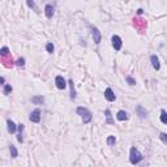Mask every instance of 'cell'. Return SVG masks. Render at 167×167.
I'll return each mask as SVG.
<instances>
[{"instance_id":"1","label":"cell","mask_w":167,"mask_h":167,"mask_svg":"<svg viewBox=\"0 0 167 167\" xmlns=\"http://www.w3.org/2000/svg\"><path fill=\"white\" fill-rule=\"evenodd\" d=\"M142 161V154L140 153L136 147H130L129 151V162L132 164H137Z\"/></svg>"},{"instance_id":"2","label":"cell","mask_w":167,"mask_h":167,"mask_svg":"<svg viewBox=\"0 0 167 167\" xmlns=\"http://www.w3.org/2000/svg\"><path fill=\"white\" fill-rule=\"evenodd\" d=\"M76 112L82 118L84 124H88V123L91 122V114H90V111H89L86 107H77Z\"/></svg>"},{"instance_id":"3","label":"cell","mask_w":167,"mask_h":167,"mask_svg":"<svg viewBox=\"0 0 167 167\" xmlns=\"http://www.w3.org/2000/svg\"><path fill=\"white\" fill-rule=\"evenodd\" d=\"M133 26L139 30V33H144V30L146 29L147 24H146V20H144V18H137L135 17L133 18Z\"/></svg>"},{"instance_id":"4","label":"cell","mask_w":167,"mask_h":167,"mask_svg":"<svg viewBox=\"0 0 167 167\" xmlns=\"http://www.w3.org/2000/svg\"><path fill=\"white\" fill-rule=\"evenodd\" d=\"M29 119H30V122H33V123H39L41 122V110L39 108H35L34 111H31Z\"/></svg>"},{"instance_id":"5","label":"cell","mask_w":167,"mask_h":167,"mask_svg":"<svg viewBox=\"0 0 167 167\" xmlns=\"http://www.w3.org/2000/svg\"><path fill=\"white\" fill-rule=\"evenodd\" d=\"M111 41H112V47L115 48L116 51H119L120 48H122V46H123L122 38H120L119 35H112V38H111Z\"/></svg>"},{"instance_id":"6","label":"cell","mask_w":167,"mask_h":167,"mask_svg":"<svg viewBox=\"0 0 167 167\" xmlns=\"http://www.w3.org/2000/svg\"><path fill=\"white\" fill-rule=\"evenodd\" d=\"M1 63H3V65L5 67V68H11L12 65L14 64L13 59H12L11 54L9 55H4V56H1Z\"/></svg>"},{"instance_id":"7","label":"cell","mask_w":167,"mask_h":167,"mask_svg":"<svg viewBox=\"0 0 167 167\" xmlns=\"http://www.w3.org/2000/svg\"><path fill=\"white\" fill-rule=\"evenodd\" d=\"M55 84H56V88L60 89V90H64L67 88V84H65V80L63 78L62 76H56L55 78Z\"/></svg>"},{"instance_id":"8","label":"cell","mask_w":167,"mask_h":167,"mask_svg":"<svg viewBox=\"0 0 167 167\" xmlns=\"http://www.w3.org/2000/svg\"><path fill=\"white\" fill-rule=\"evenodd\" d=\"M105 97H106V99H107L108 102H114V101L116 99V95L114 94V91L111 90L110 88H107L105 90Z\"/></svg>"},{"instance_id":"9","label":"cell","mask_w":167,"mask_h":167,"mask_svg":"<svg viewBox=\"0 0 167 167\" xmlns=\"http://www.w3.org/2000/svg\"><path fill=\"white\" fill-rule=\"evenodd\" d=\"M91 34H93V39L94 42L98 45V43H101V33H99V30L97 28H93L91 29Z\"/></svg>"},{"instance_id":"10","label":"cell","mask_w":167,"mask_h":167,"mask_svg":"<svg viewBox=\"0 0 167 167\" xmlns=\"http://www.w3.org/2000/svg\"><path fill=\"white\" fill-rule=\"evenodd\" d=\"M150 62H151L153 68L156 69V71H159V68H161V64H159V60H158V57H157V55H151V57H150Z\"/></svg>"},{"instance_id":"11","label":"cell","mask_w":167,"mask_h":167,"mask_svg":"<svg viewBox=\"0 0 167 167\" xmlns=\"http://www.w3.org/2000/svg\"><path fill=\"white\" fill-rule=\"evenodd\" d=\"M136 111H137V114H139V116L141 118V119H145V118L147 116V111L145 110V108L142 107V106H137V107H136Z\"/></svg>"},{"instance_id":"12","label":"cell","mask_w":167,"mask_h":167,"mask_svg":"<svg viewBox=\"0 0 167 167\" xmlns=\"http://www.w3.org/2000/svg\"><path fill=\"white\" fill-rule=\"evenodd\" d=\"M45 13H46V17L47 18H51L52 16H54V8H52V5L47 4V5L45 7Z\"/></svg>"},{"instance_id":"13","label":"cell","mask_w":167,"mask_h":167,"mask_svg":"<svg viewBox=\"0 0 167 167\" xmlns=\"http://www.w3.org/2000/svg\"><path fill=\"white\" fill-rule=\"evenodd\" d=\"M116 119L120 120V122H124V120H127V119H128V114L125 112V111L120 110L119 112L116 114Z\"/></svg>"},{"instance_id":"14","label":"cell","mask_w":167,"mask_h":167,"mask_svg":"<svg viewBox=\"0 0 167 167\" xmlns=\"http://www.w3.org/2000/svg\"><path fill=\"white\" fill-rule=\"evenodd\" d=\"M7 124H8V130H9V133H14V132H16L17 127H16V124H14V123L12 122L11 119L7 120Z\"/></svg>"},{"instance_id":"15","label":"cell","mask_w":167,"mask_h":167,"mask_svg":"<svg viewBox=\"0 0 167 167\" xmlns=\"http://www.w3.org/2000/svg\"><path fill=\"white\" fill-rule=\"evenodd\" d=\"M69 88H71V99L76 98V90H74V85H73V80H69Z\"/></svg>"},{"instance_id":"16","label":"cell","mask_w":167,"mask_h":167,"mask_svg":"<svg viewBox=\"0 0 167 167\" xmlns=\"http://www.w3.org/2000/svg\"><path fill=\"white\" fill-rule=\"evenodd\" d=\"M43 101H45L43 97H33V98H31V102L35 103V105H42Z\"/></svg>"},{"instance_id":"17","label":"cell","mask_w":167,"mask_h":167,"mask_svg":"<svg viewBox=\"0 0 167 167\" xmlns=\"http://www.w3.org/2000/svg\"><path fill=\"white\" fill-rule=\"evenodd\" d=\"M9 150H11V157H12V158H16V157L18 156V151H17V149H16V146L11 145V146H9Z\"/></svg>"},{"instance_id":"18","label":"cell","mask_w":167,"mask_h":167,"mask_svg":"<svg viewBox=\"0 0 167 167\" xmlns=\"http://www.w3.org/2000/svg\"><path fill=\"white\" fill-rule=\"evenodd\" d=\"M161 122L163 123V124H167V112H166V110L161 111Z\"/></svg>"},{"instance_id":"19","label":"cell","mask_w":167,"mask_h":167,"mask_svg":"<svg viewBox=\"0 0 167 167\" xmlns=\"http://www.w3.org/2000/svg\"><path fill=\"white\" fill-rule=\"evenodd\" d=\"M11 91H12V86H11V85H7V84H5V85H4L3 94H4V95H8V94L11 93Z\"/></svg>"},{"instance_id":"20","label":"cell","mask_w":167,"mask_h":167,"mask_svg":"<svg viewBox=\"0 0 167 167\" xmlns=\"http://www.w3.org/2000/svg\"><path fill=\"white\" fill-rule=\"evenodd\" d=\"M115 142H116V139H115V136H108V139H107V144L110 145V146H112V145H115Z\"/></svg>"},{"instance_id":"21","label":"cell","mask_w":167,"mask_h":167,"mask_svg":"<svg viewBox=\"0 0 167 167\" xmlns=\"http://www.w3.org/2000/svg\"><path fill=\"white\" fill-rule=\"evenodd\" d=\"M11 52H9V48L8 47H3L1 50H0V55L1 56H4V55H9Z\"/></svg>"},{"instance_id":"22","label":"cell","mask_w":167,"mask_h":167,"mask_svg":"<svg viewBox=\"0 0 167 167\" xmlns=\"http://www.w3.org/2000/svg\"><path fill=\"white\" fill-rule=\"evenodd\" d=\"M106 118H107V123L108 124H112V119H111V112H110V110H106Z\"/></svg>"},{"instance_id":"23","label":"cell","mask_w":167,"mask_h":167,"mask_svg":"<svg viewBox=\"0 0 167 167\" xmlns=\"http://www.w3.org/2000/svg\"><path fill=\"white\" fill-rule=\"evenodd\" d=\"M46 50H47V51L50 52V54H52V52H54V50H55L54 45H52V43H48V45L46 46Z\"/></svg>"},{"instance_id":"24","label":"cell","mask_w":167,"mask_h":167,"mask_svg":"<svg viewBox=\"0 0 167 167\" xmlns=\"http://www.w3.org/2000/svg\"><path fill=\"white\" fill-rule=\"evenodd\" d=\"M16 65H18V67H24V65H25V59H24V57H20V59L16 62Z\"/></svg>"},{"instance_id":"25","label":"cell","mask_w":167,"mask_h":167,"mask_svg":"<svg viewBox=\"0 0 167 167\" xmlns=\"http://www.w3.org/2000/svg\"><path fill=\"white\" fill-rule=\"evenodd\" d=\"M125 80H127V82L129 84V85H136V81H135L130 76H127V77H125Z\"/></svg>"},{"instance_id":"26","label":"cell","mask_w":167,"mask_h":167,"mask_svg":"<svg viewBox=\"0 0 167 167\" xmlns=\"http://www.w3.org/2000/svg\"><path fill=\"white\" fill-rule=\"evenodd\" d=\"M159 139H161L162 141L164 142V144H167V133H163V132H162L161 135H159Z\"/></svg>"},{"instance_id":"27","label":"cell","mask_w":167,"mask_h":167,"mask_svg":"<svg viewBox=\"0 0 167 167\" xmlns=\"http://www.w3.org/2000/svg\"><path fill=\"white\" fill-rule=\"evenodd\" d=\"M26 3H28V5L30 7V8L37 9V7H35V4H34V1H33V0H26Z\"/></svg>"},{"instance_id":"28","label":"cell","mask_w":167,"mask_h":167,"mask_svg":"<svg viewBox=\"0 0 167 167\" xmlns=\"http://www.w3.org/2000/svg\"><path fill=\"white\" fill-rule=\"evenodd\" d=\"M17 140H18V142H22V141H24V139H22V133H18Z\"/></svg>"},{"instance_id":"29","label":"cell","mask_w":167,"mask_h":167,"mask_svg":"<svg viewBox=\"0 0 167 167\" xmlns=\"http://www.w3.org/2000/svg\"><path fill=\"white\" fill-rule=\"evenodd\" d=\"M22 130H24V124H20L18 125V132L22 133Z\"/></svg>"},{"instance_id":"30","label":"cell","mask_w":167,"mask_h":167,"mask_svg":"<svg viewBox=\"0 0 167 167\" xmlns=\"http://www.w3.org/2000/svg\"><path fill=\"white\" fill-rule=\"evenodd\" d=\"M137 13H139V14H142V9H141V8H140V9H139V11H137Z\"/></svg>"}]
</instances>
